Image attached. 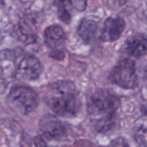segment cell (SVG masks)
<instances>
[{
	"label": "cell",
	"instance_id": "obj_1",
	"mask_svg": "<svg viewBox=\"0 0 147 147\" xmlns=\"http://www.w3.org/2000/svg\"><path fill=\"white\" fill-rule=\"evenodd\" d=\"M46 102L52 112L60 117H74L80 107L78 90L70 81H57L50 85Z\"/></svg>",
	"mask_w": 147,
	"mask_h": 147
},
{
	"label": "cell",
	"instance_id": "obj_2",
	"mask_svg": "<svg viewBox=\"0 0 147 147\" xmlns=\"http://www.w3.org/2000/svg\"><path fill=\"white\" fill-rule=\"evenodd\" d=\"M119 107V99L109 91L100 90L91 94L88 100V110L94 117H107L114 114Z\"/></svg>",
	"mask_w": 147,
	"mask_h": 147
},
{
	"label": "cell",
	"instance_id": "obj_3",
	"mask_svg": "<svg viewBox=\"0 0 147 147\" xmlns=\"http://www.w3.org/2000/svg\"><path fill=\"white\" fill-rule=\"evenodd\" d=\"M9 103L17 112L28 114L36 109L38 99L37 94L28 86L15 85L9 93Z\"/></svg>",
	"mask_w": 147,
	"mask_h": 147
},
{
	"label": "cell",
	"instance_id": "obj_4",
	"mask_svg": "<svg viewBox=\"0 0 147 147\" xmlns=\"http://www.w3.org/2000/svg\"><path fill=\"white\" fill-rule=\"evenodd\" d=\"M110 80L114 82V84L119 85V86H123L127 89L134 88L136 86V82H137L134 62L129 59L122 60L121 62L113 69Z\"/></svg>",
	"mask_w": 147,
	"mask_h": 147
},
{
	"label": "cell",
	"instance_id": "obj_5",
	"mask_svg": "<svg viewBox=\"0 0 147 147\" xmlns=\"http://www.w3.org/2000/svg\"><path fill=\"white\" fill-rule=\"evenodd\" d=\"M42 72V65L34 56H26L17 65V76L22 80H34Z\"/></svg>",
	"mask_w": 147,
	"mask_h": 147
},
{
	"label": "cell",
	"instance_id": "obj_6",
	"mask_svg": "<svg viewBox=\"0 0 147 147\" xmlns=\"http://www.w3.org/2000/svg\"><path fill=\"white\" fill-rule=\"evenodd\" d=\"M124 26L125 23L122 18H108L103 26L100 38L105 42L117 41L124 30Z\"/></svg>",
	"mask_w": 147,
	"mask_h": 147
},
{
	"label": "cell",
	"instance_id": "obj_7",
	"mask_svg": "<svg viewBox=\"0 0 147 147\" xmlns=\"http://www.w3.org/2000/svg\"><path fill=\"white\" fill-rule=\"evenodd\" d=\"M18 37L24 43H32L37 38V27L33 17L27 15L18 24Z\"/></svg>",
	"mask_w": 147,
	"mask_h": 147
},
{
	"label": "cell",
	"instance_id": "obj_8",
	"mask_svg": "<svg viewBox=\"0 0 147 147\" xmlns=\"http://www.w3.org/2000/svg\"><path fill=\"white\" fill-rule=\"evenodd\" d=\"M41 131L45 136L50 138H61L65 134V127L57 118L46 115L39 123Z\"/></svg>",
	"mask_w": 147,
	"mask_h": 147
},
{
	"label": "cell",
	"instance_id": "obj_9",
	"mask_svg": "<svg viewBox=\"0 0 147 147\" xmlns=\"http://www.w3.org/2000/svg\"><path fill=\"white\" fill-rule=\"evenodd\" d=\"M65 32L60 26H51L45 30V41L46 45L51 50H61L65 45Z\"/></svg>",
	"mask_w": 147,
	"mask_h": 147
},
{
	"label": "cell",
	"instance_id": "obj_10",
	"mask_svg": "<svg viewBox=\"0 0 147 147\" xmlns=\"http://www.w3.org/2000/svg\"><path fill=\"white\" fill-rule=\"evenodd\" d=\"M125 51L129 56L140 57L147 52V36L146 34H134L125 42Z\"/></svg>",
	"mask_w": 147,
	"mask_h": 147
},
{
	"label": "cell",
	"instance_id": "obj_11",
	"mask_svg": "<svg viewBox=\"0 0 147 147\" xmlns=\"http://www.w3.org/2000/svg\"><path fill=\"white\" fill-rule=\"evenodd\" d=\"M96 29H98V26L94 20L91 19H84L81 20L80 26H79V29H78V33H79V37L85 42H90L93 41L94 36L96 33Z\"/></svg>",
	"mask_w": 147,
	"mask_h": 147
},
{
	"label": "cell",
	"instance_id": "obj_12",
	"mask_svg": "<svg viewBox=\"0 0 147 147\" xmlns=\"http://www.w3.org/2000/svg\"><path fill=\"white\" fill-rule=\"evenodd\" d=\"M1 71L4 76L13 78L14 75H17V67H14L13 52H10V51L1 52Z\"/></svg>",
	"mask_w": 147,
	"mask_h": 147
},
{
	"label": "cell",
	"instance_id": "obj_13",
	"mask_svg": "<svg viewBox=\"0 0 147 147\" xmlns=\"http://www.w3.org/2000/svg\"><path fill=\"white\" fill-rule=\"evenodd\" d=\"M72 4L70 0H57V8H59V18L62 22L69 23L71 20V9Z\"/></svg>",
	"mask_w": 147,
	"mask_h": 147
},
{
	"label": "cell",
	"instance_id": "obj_14",
	"mask_svg": "<svg viewBox=\"0 0 147 147\" xmlns=\"http://www.w3.org/2000/svg\"><path fill=\"white\" fill-rule=\"evenodd\" d=\"M113 118L114 114L107 115V117H102L96 122V131L98 132H107L108 129L113 127Z\"/></svg>",
	"mask_w": 147,
	"mask_h": 147
},
{
	"label": "cell",
	"instance_id": "obj_15",
	"mask_svg": "<svg viewBox=\"0 0 147 147\" xmlns=\"http://www.w3.org/2000/svg\"><path fill=\"white\" fill-rule=\"evenodd\" d=\"M136 141L141 146H147V128H140L136 132Z\"/></svg>",
	"mask_w": 147,
	"mask_h": 147
},
{
	"label": "cell",
	"instance_id": "obj_16",
	"mask_svg": "<svg viewBox=\"0 0 147 147\" xmlns=\"http://www.w3.org/2000/svg\"><path fill=\"white\" fill-rule=\"evenodd\" d=\"M72 4V8H75L76 10L82 11L86 8V0H70Z\"/></svg>",
	"mask_w": 147,
	"mask_h": 147
},
{
	"label": "cell",
	"instance_id": "obj_17",
	"mask_svg": "<svg viewBox=\"0 0 147 147\" xmlns=\"http://www.w3.org/2000/svg\"><path fill=\"white\" fill-rule=\"evenodd\" d=\"M127 0H103V3L105 5H108L109 8H119L122 5H124V3Z\"/></svg>",
	"mask_w": 147,
	"mask_h": 147
},
{
	"label": "cell",
	"instance_id": "obj_18",
	"mask_svg": "<svg viewBox=\"0 0 147 147\" xmlns=\"http://www.w3.org/2000/svg\"><path fill=\"white\" fill-rule=\"evenodd\" d=\"M51 56L56 60L63 59V51L62 50H51Z\"/></svg>",
	"mask_w": 147,
	"mask_h": 147
},
{
	"label": "cell",
	"instance_id": "obj_19",
	"mask_svg": "<svg viewBox=\"0 0 147 147\" xmlns=\"http://www.w3.org/2000/svg\"><path fill=\"white\" fill-rule=\"evenodd\" d=\"M146 76H147V69H146Z\"/></svg>",
	"mask_w": 147,
	"mask_h": 147
}]
</instances>
